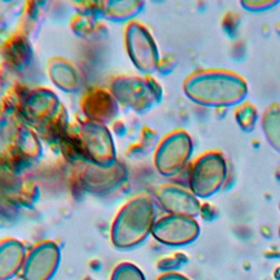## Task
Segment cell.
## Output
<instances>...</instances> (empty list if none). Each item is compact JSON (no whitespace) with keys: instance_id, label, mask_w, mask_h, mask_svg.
<instances>
[{"instance_id":"1","label":"cell","mask_w":280,"mask_h":280,"mask_svg":"<svg viewBox=\"0 0 280 280\" xmlns=\"http://www.w3.org/2000/svg\"><path fill=\"white\" fill-rule=\"evenodd\" d=\"M190 97L206 106L219 108L239 105L248 94L243 77L230 70L207 69L191 76Z\"/></svg>"},{"instance_id":"2","label":"cell","mask_w":280,"mask_h":280,"mask_svg":"<svg viewBox=\"0 0 280 280\" xmlns=\"http://www.w3.org/2000/svg\"><path fill=\"white\" fill-rule=\"evenodd\" d=\"M228 164L220 151H208L198 157L191 170L190 186L194 194L209 197L227 183Z\"/></svg>"},{"instance_id":"3","label":"cell","mask_w":280,"mask_h":280,"mask_svg":"<svg viewBox=\"0 0 280 280\" xmlns=\"http://www.w3.org/2000/svg\"><path fill=\"white\" fill-rule=\"evenodd\" d=\"M262 122L270 144L280 152V108L277 104H273L266 109Z\"/></svg>"},{"instance_id":"4","label":"cell","mask_w":280,"mask_h":280,"mask_svg":"<svg viewBox=\"0 0 280 280\" xmlns=\"http://www.w3.org/2000/svg\"><path fill=\"white\" fill-rule=\"evenodd\" d=\"M234 117L240 127L250 133L255 128L259 112L253 103L242 102L235 108Z\"/></svg>"},{"instance_id":"5","label":"cell","mask_w":280,"mask_h":280,"mask_svg":"<svg viewBox=\"0 0 280 280\" xmlns=\"http://www.w3.org/2000/svg\"><path fill=\"white\" fill-rule=\"evenodd\" d=\"M278 1L275 0H248V1H241V4L243 5L246 10L250 11H264L273 8L276 5Z\"/></svg>"},{"instance_id":"6","label":"cell","mask_w":280,"mask_h":280,"mask_svg":"<svg viewBox=\"0 0 280 280\" xmlns=\"http://www.w3.org/2000/svg\"><path fill=\"white\" fill-rule=\"evenodd\" d=\"M239 14L235 12H228L226 15H224L223 21H222V25L223 29L227 31V33H229L230 35H233L235 32H237V29L239 26Z\"/></svg>"},{"instance_id":"7","label":"cell","mask_w":280,"mask_h":280,"mask_svg":"<svg viewBox=\"0 0 280 280\" xmlns=\"http://www.w3.org/2000/svg\"><path fill=\"white\" fill-rule=\"evenodd\" d=\"M276 178H277L278 180H280V164H279V167H278L277 171H276Z\"/></svg>"}]
</instances>
